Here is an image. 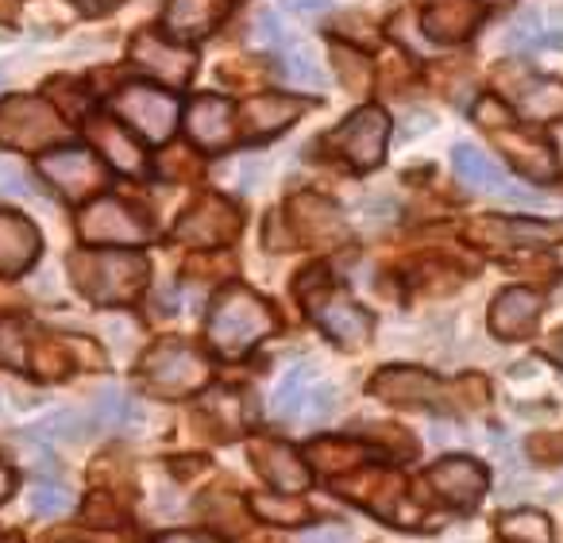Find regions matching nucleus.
Segmentation results:
<instances>
[{"mask_svg": "<svg viewBox=\"0 0 563 543\" xmlns=\"http://www.w3.org/2000/svg\"><path fill=\"white\" fill-rule=\"evenodd\" d=\"M147 258L140 251L120 247H86L70 255V281L93 304H128L147 286Z\"/></svg>", "mask_w": 563, "mask_h": 543, "instance_id": "nucleus-1", "label": "nucleus"}, {"mask_svg": "<svg viewBox=\"0 0 563 543\" xmlns=\"http://www.w3.org/2000/svg\"><path fill=\"white\" fill-rule=\"evenodd\" d=\"M274 332V312L263 297H255L247 286H224L217 293L209 309V324H205V335H209L212 351L224 358H240L243 351H251L258 340Z\"/></svg>", "mask_w": 563, "mask_h": 543, "instance_id": "nucleus-2", "label": "nucleus"}, {"mask_svg": "<svg viewBox=\"0 0 563 543\" xmlns=\"http://www.w3.org/2000/svg\"><path fill=\"white\" fill-rule=\"evenodd\" d=\"M298 297L309 304V317L321 324V332L329 335L332 343L347 351H360L371 343L375 335V317L363 309L360 301H352L347 293H336L329 286V270L324 266H309L298 278Z\"/></svg>", "mask_w": 563, "mask_h": 543, "instance_id": "nucleus-3", "label": "nucleus"}, {"mask_svg": "<svg viewBox=\"0 0 563 543\" xmlns=\"http://www.w3.org/2000/svg\"><path fill=\"white\" fill-rule=\"evenodd\" d=\"M70 135L63 112L43 97H9L0 101V147L47 151Z\"/></svg>", "mask_w": 563, "mask_h": 543, "instance_id": "nucleus-4", "label": "nucleus"}, {"mask_svg": "<svg viewBox=\"0 0 563 543\" xmlns=\"http://www.w3.org/2000/svg\"><path fill=\"white\" fill-rule=\"evenodd\" d=\"M212 366L201 351H194L189 343L163 340L140 358V378L151 394L163 397H189L209 381Z\"/></svg>", "mask_w": 563, "mask_h": 543, "instance_id": "nucleus-5", "label": "nucleus"}, {"mask_svg": "<svg viewBox=\"0 0 563 543\" xmlns=\"http://www.w3.org/2000/svg\"><path fill=\"white\" fill-rule=\"evenodd\" d=\"M336 409V389L317 378L313 363H298L286 370L271 397V412L282 424H324Z\"/></svg>", "mask_w": 563, "mask_h": 543, "instance_id": "nucleus-6", "label": "nucleus"}, {"mask_svg": "<svg viewBox=\"0 0 563 543\" xmlns=\"http://www.w3.org/2000/svg\"><path fill=\"white\" fill-rule=\"evenodd\" d=\"M463 389V381H440L437 374L421 370V366H386L371 378V394L378 401L394 405V409H452L455 394Z\"/></svg>", "mask_w": 563, "mask_h": 543, "instance_id": "nucleus-7", "label": "nucleus"}, {"mask_svg": "<svg viewBox=\"0 0 563 543\" xmlns=\"http://www.w3.org/2000/svg\"><path fill=\"white\" fill-rule=\"evenodd\" d=\"M78 235L89 247H140L151 240V224L117 197L89 201L78 212Z\"/></svg>", "mask_w": 563, "mask_h": 543, "instance_id": "nucleus-8", "label": "nucleus"}, {"mask_svg": "<svg viewBox=\"0 0 563 543\" xmlns=\"http://www.w3.org/2000/svg\"><path fill=\"white\" fill-rule=\"evenodd\" d=\"M386 140H390V117L378 104L352 112L336 132L329 135V147L344 158L352 170H375L386 155Z\"/></svg>", "mask_w": 563, "mask_h": 543, "instance_id": "nucleus-9", "label": "nucleus"}, {"mask_svg": "<svg viewBox=\"0 0 563 543\" xmlns=\"http://www.w3.org/2000/svg\"><path fill=\"white\" fill-rule=\"evenodd\" d=\"M112 109L120 112L128 128L143 135L151 143H166L178 128V97L166 93V89H155V86H124L117 97H112Z\"/></svg>", "mask_w": 563, "mask_h": 543, "instance_id": "nucleus-10", "label": "nucleus"}, {"mask_svg": "<svg viewBox=\"0 0 563 543\" xmlns=\"http://www.w3.org/2000/svg\"><path fill=\"white\" fill-rule=\"evenodd\" d=\"M235 235H240V212L217 193L197 197L174 224V240L186 247H224Z\"/></svg>", "mask_w": 563, "mask_h": 543, "instance_id": "nucleus-11", "label": "nucleus"}, {"mask_svg": "<svg viewBox=\"0 0 563 543\" xmlns=\"http://www.w3.org/2000/svg\"><path fill=\"white\" fill-rule=\"evenodd\" d=\"M467 240L478 247H548L563 243V220H517V217H483L467 224Z\"/></svg>", "mask_w": 563, "mask_h": 543, "instance_id": "nucleus-12", "label": "nucleus"}, {"mask_svg": "<svg viewBox=\"0 0 563 543\" xmlns=\"http://www.w3.org/2000/svg\"><path fill=\"white\" fill-rule=\"evenodd\" d=\"M452 166L455 178L471 189V193H486V197H506V201H521V204H544V197L521 189L501 174V166L494 163L486 151L471 147V143H455L452 147Z\"/></svg>", "mask_w": 563, "mask_h": 543, "instance_id": "nucleus-13", "label": "nucleus"}, {"mask_svg": "<svg viewBox=\"0 0 563 543\" xmlns=\"http://www.w3.org/2000/svg\"><path fill=\"white\" fill-rule=\"evenodd\" d=\"M40 174L51 181V189H58L70 201H86L89 193H97L104 181V170L97 163L93 151L81 147H58V151H43L40 155Z\"/></svg>", "mask_w": 563, "mask_h": 543, "instance_id": "nucleus-14", "label": "nucleus"}, {"mask_svg": "<svg viewBox=\"0 0 563 543\" xmlns=\"http://www.w3.org/2000/svg\"><path fill=\"white\" fill-rule=\"evenodd\" d=\"M424 481H429L432 494L444 505H452V509H475L486 494V470L467 455H448V458H440V463H432Z\"/></svg>", "mask_w": 563, "mask_h": 543, "instance_id": "nucleus-15", "label": "nucleus"}, {"mask_svg": "<svg viewBox=\"0 0 563 543\" xmlns=\"http://www.w3.org/2000/svg\"><path fill=\"white\" fill-rule=\"evenodd\" d=\"M286 217L294 224V235L301 243H313V247H336L347 235V220L329 197L321 193H298L286 204Z\"/></svg>", "mask_w": 563, "mask_h": 543, "instance_id": "nucleus-16", "label": "nucleus"}, {"mask_svg": "<svg viewBox=\"0 0 563 543\" xmlns=\"http://www.w3.org/2000/svg\"><path fill=\"white\" fill-rule=\"evenodd\" d=\"M128 55H132L135 66H143L147 74H155L163 86H189V78H194L197 70V58L194 51L186 47H174V43H166L163 35L155 32H140L132 40V47H128Z\"/></svg>", "mask_w": 563, "mask_h": 543, "instance_id": "nucleus-17", "label": "nucleus"}, {"mask_svg": "<svg viewBox=\"0 0 563 543\" xmlns=\"http://www.w3.org/2000/svg\"><path fill=\"white\" fill-rule=\"evenodd\" d=\"M186 132L197 151H224L235 140V112L224 97L201 93L186 109Z\"/></svg>", "mask_w": 563, "mask_h": 543, "instance_id": "nucleus-18", "label": "nucleus"}, {"mask_svg": "<svg viewBox=\"0 0 563 543\" xmlns=\"http://www.w3.org/2000/svg\"><path fill=\"white\" fill-rule=\"evenodd\" d=\"M43 255V235L27 217L0 209V278H20Z\"/></svg>", "mask_w": 563, "mask_h": 543, "instance_id": "nucleus-19", "label": "nucleus"}, {"mask_svg": "<svg viewBox=\"0 0 563 543\" xmlns=\"http://www.w3.org/2000/svg\"><path fill=\"white\" fill-rule=\"evenodd\" d=\"M251 466H255L258 478L271 481L278 494H301V489H309V481H313L306 458H298V451L278 440L251 443Z\"/></svg>", "mask_w": 563, "mask_h": 543, "instance_id": "nucleus-20", "label": "nucleus"}, {"mask_svg": "<svg viewBox=\"0 0 563 543\" xmlns=\"http://www.w3.org/2000/svg\"><path fill=\"white\" fill-rule=\"evenodd\" d=\"M306 109H309V104L301 101V97L258 93V97H251V101L243 104V112H240V117H243L240 120L243 135H247V140H271V135L286 132V128H290Z\"/></svg>", "mask_w": 563, "mask_h": 543, "instance_id": "nucleus-21", "label": "nucleus"}, {"mask_svg": "<svg viewBox=\"0 0 563 543\" xmlns=\"http://www.w3.org/2000/svg\"><path fill=\"white\" fill-rule=\"evenodd\" d=\"M494 143H498L501 155L517 166V174H525L529 181H552L555 174H560L555 151L548 147L544 140H532L521 128H514V124L501 128V132H494Z\"/></svg>", "mask_w": 563, "mask_h": 543, "instance_id": "nucleus-22", "label": "nucleus"}, {"mask_svg": "<svg viewBox=\"0 0 563 543\" xmlns=\"http://www.w3.org/2000/svg\"><path fill=\"white\" fill-rule=\"evenodd\" d=\"M483 20L478 0H432L421 16V32L432 43H463Z\"/></svg>", "mask_w": 563, "mask_h": 543, "instance_id": "nucleus-23", "label": "nucleus"}, {"mask_svg": "<svg viewBox=\"0 0 563 543\" xmlns=\"http://www.w3.org/2000/svg\"><path fill=\"white\" fill-rule=\"evenodd\" d=\"M224 0H166L163 9V32L178 43L205 40L224 16Z\"/></svg>", "mask_w": 563, "mask_h": 543, "instance_id": "nucleus-24", "label": "nucleus"}, {"mask_svg": "<svg viewBox=\"0 0 563 543\" xmlns=\"http://www.w3.org/2000/svg\"><path fill=\"white\" fill-rule=\"evenodd\" d=\"M540 320V297L525 286H509L494 297L490 304V328L501 340H525Z\"/></svg>", "mask_w": 563, "mask_h": 543, "instance_id": "nucleus-25", "label": "nucleus"}, {"mask_svg": "<svg viewBox=\"0 0 563 543\" xmlns=\"http://www.w3.org/2000/svg\"><path fill=\"white\" fill-rule=\"evenodd\" d=\"M506 86L514 104L525 112L529 120H560L563 117V81L555 78H537V74H525V78H509Z\"/></svg>", "mask_w": 563, "mask_h": 543, "instance_id": "nucleus-26", "label": "nucleus"}, {"mask_svg": "<svg viewBox=\"0 0 563 543\" xmlns=\"http://www.w3.org/2000/svg\"><path fill=\"white\" fill-rule=\"evenodd\" d=\"M86 132H89V140H93V147L101 151V155L109 158L120 174H143V151H140V143L132 140V132H128L124 124H117V120H104V117H93L86 124Z\"/></svg>", "mask_w": 563, "mask_h": 543, "instance_id": "nucleus-27", "label": "nucleus"}, {"mask_svg": "<svg viewBox=\"0 0 563 543\" xmlns=\"http://www.w3.org/2000/svg\"><path fill=\"white\" fill-rule=\"evenodd\" d=\"M340 494L367 505L371 512L394 517V509H398V501H401V478L390 470H363V474L352 470V478L340 486Z\"/></svg>", "mask_w": 563, "mask_h": 543, "instance_id": "nucleus-28", "label": "nucleus"}, {"mask_svg": "<svg viewBox=\"0 0 563 543\" xmlns=\"http://www.w3.org/2000/svg\"><path fill=\"white\" fill-rule=\"evenodd\" d=\"M306 458L321 474L340 478V474L363 470V466L375 458V447H367V443H355V440H313V443H309V451H306Z\"/></svg>", "mask_w": 563, "mask_h": 543, "instance_id": "nucleus-29", "label": "nucleus"}, {"mask_svg": "<svg viewBox=\"0 0 563 543\" xmlns=\"http://www.w3.org/2000/svg\"><path fill=\"white\" fill-rule=\"evenodd\" d=\"M197 417L212 428L217 440H235L243 432V424L251 420V401L243 394H228V389H217L201 401V412Z\"/></svg>", "mask_w": 563, "mask_h": 543, "instance_id": "nucleus-30", "label": "nucleus"}, {"mask_svg": "<svg viewBox=\"0 0 563 543\" xmlns=\"http://www.w3.org/2000/svg\"><path fill=\"white\" fill-rule=\"evenodd\" d=\"M27 366H32L35 378L58 381L70 374L74 366V340H55V335H40V340L27 343Z\"/></svg>", "mask_w": 563, "mask_h": 543, "instance_id": "nucleus-31", "label": "nucleus"}, {"mask_svg": "<svg viewBox=\"0 0 563 543\" xmlns=\"http://www.w3.org/2000/svg\"><path fill=\"white\" fill-rule=\"evenodd\" d=\"M501 543H552V520L537 509H514L498 520Z\"/></svg>", "mask_w": 563, "mask_h": 543, "instance_id": "nucleus-32", "label": "nucleus"}, {"mask_svg": "<svg viewBox=\"0 0 563 543\" xmlns=\"http://www.w3.org/2000/svg\"><path fill=\"white\" fill-rule=\"evenodd\" d=\"M251 512L271 524H301L309 520V509L298 494H255L251 497Z\"/></svg>", "mask_w": 563, "mask_h": 543, "instance_id": "nucleus-33", "label": "nucleus"}, {"mask_svg": "<svg viewBox=\"0 0 563 543\" xmlns=\"http://www.w3.org/2000/svg\"><path fill=\"white\" fill-rule=\"evenodd\" d=\"M282 74H286V81L298 89H324V70L321 63H317V55L306 47V43H294V47H286V55H282Z\"/></svg>", "mask_w": 563, "mask_h": 543, "instance_id": "nucleus-34", "label": "nucleus"}, {"mask_svg": "<svg viewBox=\"0 0 563 543\" xmlns=\"http://www.w3.org/2000/svg\"><path fill=\"white\" fill-rule=\"evenodd\" d=\"M97 420L104 428H128L132 420H140V409H135L132 397L117 394V389H104V394H97Z\"/></svg>", "mask_w": 563, "mask_h": 543, "instance_id": "nucleus-35", "label": "nucleus"}, {"mask_svg": "<svg viewBox=\"0 0 563 543\" xmlns=\"http://www.w3.org/2000/svg\"><path fill=\"white\" fill-rule=\"evenodd\" d=\"M332 63H336L340 81H344L352 93H363V89H367V78H371L367 58L355 55V51H347V47H332Z\"/></svg>", "mask_w": 563, "mask_h": 543, "instance_id": "nucleus-36", "label": "nucleus"}, {"mask_svg": "<svg viewBox=\"0 0 563 543\" xmlns=\"http://www.w3.org/2000/svg\"><path fill=\"white\" fill-rule=\"evenodd\" d=\"M27 335L24 328L16 324V320H9V324H0V363L16 366V370H24L27 366Z\"/></svg>", "mask_w": 563, "mask_h": 543, "instance_id": "nucleus-37", "label": "nucleus"}, {"mask_svg": "<svg viewBox=\"0 0 563 543\" xmlns=\"http://www.w3.org/2000/svg\"><path fill=\"white\" fill-rule=\"evenodd\" d=\"M32 509L40 512V517H58V512L70 509V489L58 486V481H40V486L32 489Z\"/></svg>", "mask_w": 563, "mask_h": 543, "instance_id": "nucleus-38", "label": "nucleus"}, {"mask_svg": "<svg viewBox=\"0 0 563 543\" xmlns=\"http://www.w3.org/2000/svg\"><path fill=\"white\" fill-rule=\"evenodd\" d=\"M158 170H163V178H170V181H189L197 170H201V163H197V155L189 147H170L163 158H158Z\"/></svg>", "mask_w": 563, "mask_h": 543, "instance_id": "nucleus-39", "label": "nucleus"}, {"mask_svg": "<svg viewBox=\"0 0 563 543\" xmlns=\"http://www.w3.org/2000/svg\"><path fill=\"white\" fill-rule=\"evenodd\" d=\"M475 120L486 132H501V128L514 124V117H509V109L501 104V97H483V101L475 104Z\"/></svg>", "mask_w": 563, "mask_h": 543, "instance_id": "nucleus-40", "label": "nucleus"}, {"mask_svg": "<svg viewBox=\"0 0 563 543\" xmlns=\"http://www.w3.org/2000/svg\"><path fill=\"white\" fill-rule=\"evenodd\" d=\"M298 543H352V532L340 524H317L298 535Z\"/></svg>", "mask_w": 563, "mask_h": 543, "instance_id": "nucleus-41", "label": "nucleus"}, {"mask_svg": "<svg viewBox=\"0 0 563 543\" xmlns=\"http://www.w3.org/2000/svg\"><path fill=\"white\" fill-rule=\"evenodd\" d=\"M255 43L258 47H271V43H282V24H278V16L274 12H258L255 16Z\"/></svg>", "mask_w": 563, "mask_h": 543, "instance_id": "nucleus-42", "label": "nucleus"}, {"mask_svg": "<svg viewBox=\"0 0 563 543\" xmlns=\"http://www.w3.org/2000/svg\"><path fill=\"white\" fill-rule=\"evenodd\" d=\"M529 451L540 458V463H560L563 458V435H537Z\"/></svg>", "mask_w": 563, "mask_h": 543, "instance_id": "nucleus-43", "label": "nucleus"}, {"mask_svg": "<svg viewBox=\"0 0 563 543\" xmlns=\"http://www.w3.org/2000/svg\"><path fill=\"white\" fill-rule=\"evenodd\" d=\"M155 543H220V540L209 532H163Z\"/></svg>", "mask_w": 563, "mask_h": 543, "instance_id": "nucleus-44", "label": "nucleus"}, {"mask_svg": "<svg viewBox=\"0 0 563 543\" xmlns=\"http://www.w3.org/2000/svg\"><path fill=\"white\" fill-rule=\"evenodd\" d=\"M74 4H78L81 12H86V16H101V12H112L120 4V0H74Z\"/></svg>", "mask_w": 563, "mask_h": 543, "instance_id": "nucleus-45", "label": "nucleus"}, {"mask_svg": "<svg viewBox=\"0 0 563 543\" xmlns=\"http://www.w3.org/2000/svg\"><path fill=\"white\" fill-rule=\"evenodd\" d=\"M12 489H16V474H12L9 466L0 463V501H9Z\"/></svg>", "mask_w": 563, "mask_h": 543, "instance_id": "nucleus-46", "label": "nucleus"}, {"mask_svg": "<svg viewBox=\"0 0 563 543\" xmlns=\"http://www.w3.org/2000/svg\"><path fill=\"white\" fill-rule=\"evenodd\" d=\"M329 4L332 0H290V9H298V12H324Z\"/></svg>", "mask_w": 563, "mask_h": 543, "instance_id": "nucleus-47", "label": "nucleus"}, {"mask_svg": "<svg viewBox=\"0 0 563 543\" xmlns=\"http://www.w3.org/2000/svg\"><path fill=\"white\" fill-rule=\"evenodd\" d=\"M548 351H552V355H555V358H560V363H563V328H560V332L552 335V340H548Z\"/></svg>", "mask_w": 563, "mask_h": 543, "instance_id": "nucleus-48", "label": "nucleus"}, {"mask_svg": "<svg viewBox=\"0 0 563 543\" xmlns=\"http://www.w3.org/2000/svg\"><path fill=\"white\" fill-rule=\"evenodd\" d=\"M0 543H20L16 535H0Z\"/></svg>", "mask_w": 563, "mask_h": 543, "instance_id": "nucleus-49", "label": "nucleus"}, {"mask_svg": "<svg viewBox=\"0 0 563 543\" xmlns=\"http://www.w3.org/2000/svg\"><path fill=\"white\" fill-rule=\"evenodd\" d=\"M0 86H4V70H0Z\"/></svg>", "mask_w": 563, "mask_h": 543, "instance_id": "nucleus-50", "label": "nucleus"}]
</instances>
